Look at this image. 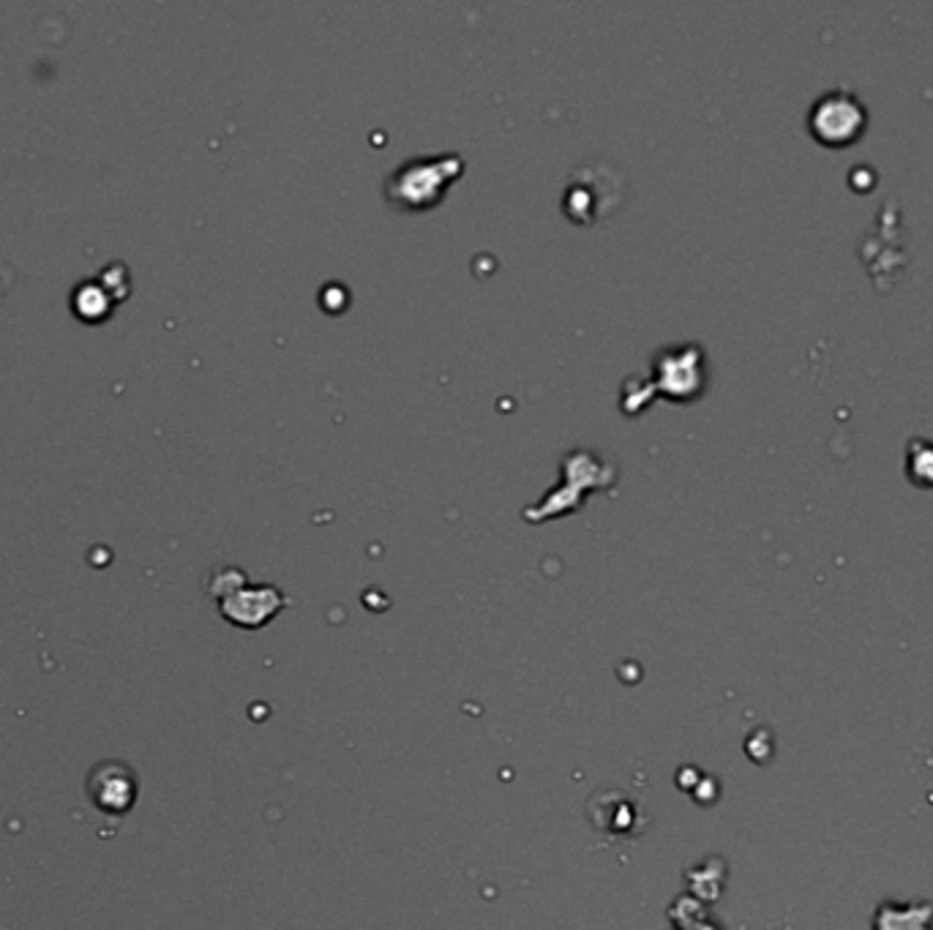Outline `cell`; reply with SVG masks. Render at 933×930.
Here are the masks:
<instances>
[{"instance_id": "6da1fadb", "label": "cell", "mask_w": 933, "mask_h": 930, "mask_svg": "<svg viewBox=\"0 0 933 930\" xmlns=\"http://www.w3.org/2000/svg\"><path fill=\"white\" fill-rule=\"evenodd\" d=\"M464 172V159L456 150L437 156H415L385 178V197L399 208L426 210L442 200L453 180Z\"/></svg>"}, {"instance_id": "7a4b0ae2", "label": "cell", "mask_w": 933, "mask_h": 930, "mask_svg": "<svg viewBox=\"0 0 933 930\" xmlns=\"http://www.w3.org/2000/svg\"><path fill=\"white\" fill-rule=\"evenodd\" d=\"M868 110L857 93L833 88L822 93L808 110V131L827 148H843L863 137Z\"/></svg>"}, {"instance_id": "3957f363", "label": "cell", "mask_w": 933, "mask_h": 930, "mask_svg": "<svg viewBox=\"0 0 933 930\" xmlns=\"http://www.w3.org/2000/svg\"><path fill=\"white\" fill-rule=\"evenodd\" d=\"M661 388L672 399H693L707 382V358L699 344H680L658 352Z\"/></svg>"}, {"instance_id": "277c9868", "label": "cell", "mask_w": 933, "mask_h": 930, "mask_svg": "<svg viewBox=\"0 0 933 930\" xmlns=\"http://www.w3.org/2000/svg\"><path fill=\"white\" fill-rule=\"evenodd\" d=\"M243 581L241 587H230L227 595L221 598V611L235 625L257 628V625H262L284 606V595L276 587H268V584L265 587H243Z\"/></svg>"}, {"instance_id": "5b68a950", "label": "cell", "mask_w": 933, "mask_h": 930, "mask_svg": "<svg viewBox=\"0 0 933 930\" xmlns=\"http://www.w3.org/2000/svg\"><path fill=\"white\" fill-rule=\"evenodd\" d=\"M906 472L914 483L933 486V442L925 437L909 442L906 448Z\"/></svg>"}]
</instances>
